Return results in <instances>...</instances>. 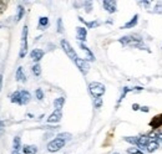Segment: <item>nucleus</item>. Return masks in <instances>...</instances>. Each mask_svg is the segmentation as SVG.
<instances>
[{
  "label": "nucleus",
  "mask_w": 162,
  "mask_h": 154,
  "mask_svg": "<svg viewBox=\"0 0 162 154\" xmlns=\"http://www.w3.org/2000/svg\"><path fill=\"white\" fill-rule=\"evenodd\" d=\"M86 37H87V30L86 27H83V26H77L76 27V39L83 42V41H86Z\"/></svg>",
  "instance_id": "nucleus-11"
},
{
  "label": "nucleus",
  "mask_w": 162,
  "mask_h": 154,
  "mask_svg": "<svg viewBox=\"0 0 162 154\" xmlns=\"http://www.w3.org/2000/svg\"><path fill=\"white\" fill-rule=\"evenodd\" d=\"M13 148L15 152H19L20 149H21V139H20V137H15L14 140H13Z\"/></svg>",
  "instance_id": "nucleus-24"
},
{
  "label": "nucleus",
  "mask_w": 162,
  "mask_h": 154,
  "mask_svg": "<svg viewBox=\"0 0 162 154\" xmlns=\"http://www.w3.org/2000/svg\"><path fill=\"white\" fill-rule=\"evenodd\" d=\"M102 6L109 14H114L117 11V3L114 2V0H104Z\"/></svg>",
  "instance_id": "nucleus-7"
},
{
  "label": "nucleus",
  "mask_w": 162,
  "mask_h": 154,
  "mask_svg": "<svg viewBox=\"0 0 162 154\" xmlns=\"http://www.w3.org/2000/svg\"><path fill=\"white\" fill-rule=\"evenodd\" d=\"M150 127L152 128V129H158L162 127V113L158 115V116H155L150 121Z\"/></svg>",
  "instance_id": "nucleus-12"
},
{
  "label": "nucleus",
  "mask_w": 162,
  "mask_h": 154,
  "mask_svg": "<svg viewBox=\"0 0 162 154\" xmlns=\"http://www.w3.org/2000/svg\"><path fill=\"white\" fill-rule=\"evenodd\" d=\"M142 91H144V88H142V87H140V86L132 88V92H142Z\"/></svg>",
  "instance_id": "nucleus-38"
},
{
  "label": "nucleus",
  "mask_w": 162,
  "mask_h": 154,
  "mask_svg": "<svg viewBox=\"0 0 162 154\" xmlns=\"http://www.w3.org/2000/svg\"><path fill=\"white\" fill-rule=\"evenodd\" d=\"M21 150H23L24 154H36L37 153V147L31 146V144H24Z\"/></svg>",
  "instance_id": "nucleus-16"
},
{
  "label": "nucleus",
  "mask_w": 162,
  "mask_h": 154,
  "mask_svg": "<svg viewBox=\"0 0 162 154\" xmlns=\"http://www.w3.org/2000/svg\"><path fill=\"white\" fill-rule=\"evenodd\" d=\"M61 118H63V112L55 109L53 113L49 116V118L46 119V122L47 123H59L60 121H61Z\"/></svg>",
  "instance_id": "nucleus-9"
},
{
  "label": "nucleus",
  "mask_w": 162,
  "mask_h": 154,
  "mask_svg": "<svg viewBox=\"0 0 162 154\" xmlns=\"http://www.w3.org/2000/svg\"><path fill=\"white\" fill-rule=\"evenodd\" d=\"M2 86H3V76L0 75V91H2Z\"/></svg>",
  "instance_id": "nucleus-42"
},
{
  "label": "nucleus",
  "mask_w": 162,
  "mask_h": 154,
  "mask_svg": "<svg viewBox=\"0 0 162 154\" xmlns=\"http://www.w3.org/2000/svg\"><path fill=\"white\" fill-rule=\"evenodd\" d=\"M84 6H85V11L87 14L91 13V10H92V3H91V2H85L84 3Z\"/></svg>",
  "instance_id": "nucleus-33"
},
{
  "label": "nucleus",
  "mask_w": 162,
  "mask_h": 154,
  "mask_svg": "<svg viewBox=\"0 0 162 154\" xmlns=\"http://www.w3.org/2000/svg\"><path fill=\"white\" fill-rule=\"evenodd\" d=\"M81 23H83L84 25H86L89 29H95V27H97V26H100V21H97V20H94V21H86V20H84L81 16H79L77 17Z\"/></svg>",
  "instance_id": "nucleus-19"
},
{
  "label": "nucleus",
  "mask_w": 162,
  "mask_h": 154,
  "mask_svg": "<svg viewBox=\"0 0 162 154\" xmlns=\"http://www.w3.org/2000/svg\"><path fill=\"white\" fill-rule=\"evenodd\" d=\"M20 96H21V103L23 106L28 105L30 101H31V95H30V92L26 91V90H21L20 91Z\"/></svg>",
  "instance_id": "nucleus-15"
},
{
  "label": "nucleus",
  "mask_w": 162,
  "mask_h": 154,
  "mask_svg": "<svg viewBox=\"0 0 162 154\" xmlns=\"http://www.w3.org/2000/svg\"><path fill=\"white\" fill-rule=\"evenodd\" d=\"M118 42L122 45V46H130V47H134V49H140V50H147L150 52V49L144 44V40L140 35L132 34V35H126L122 36L121 39H118Z\"/></svg>",
  "instance_id": "nucleus-1"
},
{
  "label": "nucleus",
  "mask_w": 162,
  "mask_h": 154,
  "mask_svg": "<svg viewBox=\"0 0 162 154\" xmlns=\"http://www.w3.org/2000/svg\"><path fill=\"white\" fill-rule=\"evenodd\" d=\"M89 91L94 98H100L101 96H104V93L106 92V87L102 83H100V82L94 81V82H90L89 83Z\"/></svg>",
  "instance_id": "nucleus-2"
},
{
  "label": "nucleus",
  "mask_w": 162,
  "mask_h": 154,
  "mask_svg": "<svg viewBox=\"0 0 162 154\" xmlns=\"http://www.w3.org/2000/svg\"><path fill=\"white\" fill-rule=\"evenodd\" d=\"M56 138H59V139H63V140L67 142V140H70V139L73 138V136L70 134V133H66V132H64V133H59V134L56 136Z\"/></svg>",
  "instance_id": "nucleus-27"
},
{
  "label": "nucleus",
  "mask_w": 162,
  "mask_h": 154,
  "mask_svg": "<svg viewBox=\"0 0 162 154\" xmlns=\"http://www.w3.org/2000/svg\"><path fill=\"white\" fill-rule=\"evenodd\" d=\"M75 65L77 66V68L81 71V74L83 75H86L89 71H90V64L86 58H81L79 57L76 61H75Z\"/></svg>",
  "instance_id": "nucleus-6"
},
{
  "label": "nucleus",
  "mask_w": 162,
  "mask_h": 154,
  "mask_svg": "<svg viewBox=\"0 0 162 154\" xmlns=\"http://www.w3.org/2000/svg\"><path fill=\"white\" fill-rule=\"evenodd\" d=\"M49 26V17L47 16H40L39 17V24H37V29L39 30H44Z\"/></svg>",
  "instance_id": "nucleus-21"
},
{
  "label": "nucleus",
  "mask_w": 162,
  "mask_h": 154,
  "mask_svg": "<svg viewBox=\"0 0 162 154\" xmlns=\"http://www.w3.org/2000/svg\"><path fill=\"white\" fill-rule=\"evenodd\" d=\"M28 34H29V27L28 25H25L21 33V46H20V52H19L20 58H24L28 54Z\"/></svg>",
  "instance_id": "nucleus-3"
},
{
  "label": "nucleus",
  "mask_w": 162,
  "mask_h": 154,
  "mask_svg": "<svg viewBox=\"0 0 162 154\" xmlns=\"http://www.w3.org/2000/svg\"><path fill=\"white\" fill-rule=\"evenodd\" d=\"M152 140H156V142H158L160 144H162V130H158V132H156V133H154L152 136L150 137Z\"/></svg>",
  "instance_id": "nucleus-26"
},
{
  "label": "nucleus",
  "mask_w": 162,
  "mask_h": 154,
  "mask_svg": "<svg viewBox=\"0 0 162 154\" xmlns=\"http://www.w3.org/2000/svg\"><path fill=\"white\" fill-rule=\"evenodd\" d=\"M15 78H16V81H19V82H26V76H25V74H24V68H23L21 66L18 67L16 74H15Z\"/></svg>",
  "instance_id": "nucleus-18"
},
{
  "label": "nucleus",
  "mask_w": 162,
  "mask_h": 154,
  "mask_svg": "<svg viewBox=\"0 0 162 154\" xmlns=\"http://www.w3.org/2000/svg\"><path fill=\"white\" fill-rule=\"evenodd\" d=\"M132 91V88H130V87H124L122 88V92H121V96H120V98H118V101H117V107L120 106V103L122 102V99L126 97V95L128 93V92H131Z\"/></svg>",
  "instance_id": "nucleus-23"
},
{
  "label": "nucleus",
  "mask_w": 162,
  "mask_h": 154,
  "mask_svg": "<svg viewBox=\"0 0 162 154\" xmlns=\"http://www.w3.org/2000/svg\"><path fill=\"white\" fill-rule=\"evenodd\" d=\"M6 5H8V3H6V2H0V14H2V13L4 11V10H5Z\"/></svg>",
  "instance_id": "nucleus-36"
},
{
  "label": "nucleus",
  "mask_w": 162,
  "mask_h": 154,
  "mask_svg": "<svg viewBox=\"0 0 162 154\" xmlns=\"http://www.w3.org/2000/svg\"><path fill=\"white\" fill-rule=\"evenodd\" d=\"M154 13L155 14H162V3H157L154 8Z\"/></svg>",
  "instance_id": "nucleus-34"
},
{
  "label": "nucleus",
  "mask_w": 162,
  "mask_h": 154,
  "mask_svg": "<svg viewBox=\"0 0 162 154\" xmlns=\"http://www.w3.org/2000/svg\"><path fill=\"white\" fill-rule=\"evenodd\" d=\"M79 46H80V49L83 50V51H85V54H86V58H87V61H95V56H94V54L91 52V50L84 44V42H80L79 44Z\"/></svg>",
  "instance_id": "nucleus-14"
},
{
  "label": "nucleus",
  "mask_w": 162,
  "mask_h": 154,
  "mask_svg": "<svg viewBox=\"0 0 162 154\" xmlns=\"http://www.w3.org/2000/svg\"><path fill=\"white\" fill-rule=\"evenodd\" d=\"M25 15V9L23 5H19L18 6V14H16V21H20Z\"/></svg>",
  "instance_id": "nucleus-25"
},
{
  "label": "nucleus",
  "mask_w": 162,
  "mask_h": 154,
  "mask_svg": "<svg viewBox=\"0 0 162 154\" xmlns=\"http://www.w3.org/2000/svg\"><path fill=\"white\" fill-rule=\"evenodd\" d=\"M158 147H160V143L156 142V140H152V139H151L150 143L147 144V147H146V152H147V153H154V152H156V150L158 149Z\"/></svg>",
  "instance_id": "nucleus-17"
},
{
  "label": "nucleus",
  "mask_w": 162,
  "mask_h": 154,
  "mask_svg": "<svg viewBox=\"0 0 162 154\" xmlns=\"http://www.w3.org/2000/svg\"><path fill=\"white\" fill-rule=\"evenodd\" d=\"M44 55H45V52H44L41 49H34L31 52H30V57H31V60L35 61L36 64L44 57Z\"/></svg>",
  "instance_id": "nucleus-10"
},
{
  "label": "nucleus",
  "mask_w": 162,
  "mask_h": 154,
  "mask_svg": "<svg viewBox=\"0 0 162 154\" xmlns=\"http://www.w3.org/2000/svg\"><path fill=\"white\" fill-rule=\"evenodd\" d=\"M60 45H61V47H63V50H64V52L71 58L74 62L79 58V56L76 55V52H75V50L73 49V46L69 44V41H66V40H61V42H60Z\"/></svg>",
  "instance_id": "nucleus-4"
},
{
  "label": "nucleus",
  "mask_w": 162,
  "mask_h": 154,
  "mask_svg": "<svg viewBox=\"0 0 162 154\" xmlns=\"http://www.w3.org/2000/svg\"><path fill=\"white\" fill-rule=\"evenodd\" d=\"M150 140H151L150 136H140L138 137V143H137V148L141 152L146 153V147H147V144L150 143Z\"/></svg>",
  "instance_id": "nucleus-8"
},
{
  "label": "nucleus",
  "mask_w": 162,
  "mask_h": 154,
  "mask_svg": "<svg viewBox=\"0 0 162 154\" xmlns=\"http://www.w3.org/2000/svg\"><path fill=\"white\" fill-rule=\"evenodd\" d=\"M140 111H141V112H146V113H147V112L150 111V108H148L147 106H144V107H141V108H140Z\"/></svg>",
  "instance_id": "nucleus-39"
},
{
  "label": "nucleus",
  "mask_w": 162,
  "mask_h": 154,
  "mask_svg": "<svg viewBox=\"0 0 162 154\" xmlns=\"http://www.w3.org/2000/svg\"><path fill=\"white\" fill-rule=\"evenodd\" d=\"M138 4H140V5H144V6L147 8V6L151 5V2H148V0H147V2H145V0H144V2H138Z\"/></svg>",
  "instance_id": "nucleus-37"
},
{
  "label": "nucleus",
  "mask_w": 162,
  "mask_h": 154,
  "mask_svg": "<svg viewBox=\"0 0 162 154\" xmlns=\"http://www.w3.org/2000/svg\"><path fill=\"white\" fill-rule=\"evenodd\" d=\"M64 105H65V98L64 97H59V98L54 99V107H55L56 111H61Z\"/></svg>",
  "instance_id": "nucleus-22"
},
{
  "label": "nucleus",
  "mask_w": 162,
  "mask_h": 154,
  "mask_svg": "<svg viewBox=\"0 0 162 154\" xmlns=\"http://www.w3.org/2000/svg\"><path fill=\"white\" fill-rule=\"evenodd\" d=\"M35 96H36V98H37L39 101H43V99H44V91H43L41 88H36Z\"/></svg>",
  "instance_id": "nucleus-31"
},
{
  "label": "nucleus",
  "mask_w": 162,
  "mask_h": 154,
  "mask_svg": "<svg viewBox=\"0 0 162 154\" xmlns=\"http://www.w3.org/2000/svg\"><path fill=\"white\" fill-rule=\"evenodd\" d=\"M31 71H33V74H34V76H36V77H39L40 75H41V66H40L39 64H35L33 67H31Z\"/></svg>",
  "instance_id": "nucleus-29"
},
{
  "label": "nucleus",
  "mask_w": 162,
  "mask_h": 154,
  "mask_svg": "<svg viewBox=\"0 0 162 154\" xmlns=\"http://www.w3.org/2000/svg\"><path fill=\"white\" fill-rule=\"evenodd\" d=\"M57 33H59V34H63V33H64L63 19H57Z\"/></svg>",
  "instance_id": "nucleus-32"
},
{
  "label": "nucleus",
  "mask_w": 162,
  "mask_h": 154,
  "mask_svg": "<svg viewBox=\"0 0 162 154\" xmlns=\"http://www.w3.org/2000/svg\"><path fill=\"white\" fill-rule=\"evenodd\" d=\"M140 108H141V107H140L137 103H134V105H132V109H134V111H140Z\"/></svg>",
  "instance_id": "nucleus-41"
},
{
  "label": "nucleus",
  "mask_w": 162,
  "mask_h": 154,
  "mask_svg": "<svg viewBox=\"0 0 162 154\" xmlns=\"http://www.w3.org/2000/svg\"><path fill=\"white\" fill-rule=\"evenodd\" d=\"M137 23H138V14L134 15L124 26H121V29H132V27H135L137 25Z\"/></svg>",
  "instance_id": "nucleus-13"
},
{
  "label": "nucleus",
  "mask_w": 162,
  "mask_h": 154,
  "mask_svg": "<svg viewBox=\"0 0 162 154\" xmlns=\"http://www.w3.org/2000/svg\"><path fill=\"white\" fill-rule=\"evenodd\" d=\"M112 154H120V153H112Z\"/></svg>",
  "instance_id": "nucleus-44"
},
{
  "label": "nucleus",
  "mask_w": 162,
  "mask_h": 154,
  "mask_svg": "<svg viewBox=\"0 0 162 154\" xmlns=\"http://www.w3.org/2000/svg\"><path fill=\"white\" fill-rule=\"evenodd\" d=\"M125 142L130 143V144H132L135 147H137V143H138V137H125L124 138Z\"/></svg>",
  "instance_id": "nucleus-28"
},
{
  "label": "nucleus",
  "mask_w": 162,
  "mask_h": 154,
  "mask_svg": "<svg viewBox=\"0 0 162 154\" xmlns=\"http://www.w3.org/2000/svg\"><path fill=\"white\" fill-rule=\"evenodd\" d=\"M11 154H20V153H19V152H15V150H13V153H11Z\"/></svg>",
  "instance_id": "nucleus-43"
},
{
  "label": "nucleus",
  "mask_w": 162,
  "mask_h": 154,
  "mask_svg": "<svg viewBox=\"0 0 162 154\" xmlns=\"http://www.w3.org/2000/svg\"><path fill=\"white\" fill-rule=\"evenodd\" d=\"M127 153H128V154H145L144 152H141L137 147H131V148H128V149H127Z\"/></svg>",
  "instance_id": "nucleus-30"
},
{
  "label": "nucleus",
  "mask_w": 162,
  "mask_h": 154,
  "mask_svg": "<svg viewBox=\"0 0 162 154\" xmlns=\"http://www.w3.org/2000/svg\"><path fill=\"white\" fill-rule=\"evenodd\" d=\"M65 144H66L65 140L59 139V138H55V139H53V140L47 144V150H49L50 153H56V152H59L61 148H64Z\"/></svg>",
  "instance_id": "nucleus-5"
},
{
  "label": "nucleus",
  "mask_w": 162,
  "mask_h": 154,
  "mask_svg": "<svg viewBox=\"0 0 162 154\" xmlns=\"http://www.w3.org/2000/svg\"><path fill=\"white\" fill-rule=\"evenodd\" d=\"M94 106L95 108H100L101 106H102V98H94Z\"/></svg>",
  "instance_id": "nucleus-35"
},
{
  "label": "nucleus",
  "mask_w": 162,
  "mask_h": 154,
  "mask_svg": "<svg viewBox=\"0 0 162 154\" xmlns=\"http://www.w3.org/2000/svg\"><path fill=\"white\" fill-rule=\"evenodd\" d=\"M4 133V123L0 121V134H3Z\"/></svg>",
  "instance_id": "nucleus-40"
},
{
  "label": "nucleus",
  "mask_w": 162,
  "mask_h": 154,
  "mask_svg": "<svg viewBox=\"0 0 162 154\" xmlns=\"http://www.w3.org/2000/svg\"><path fill=\"white\" fill-rule=\"evenodd\" d=\"M10 101H11L13 103L23 106V103H21V96H20V91H15L14 93L10 95Z\"/></svg>",
  "instance_id": "nucleus-20"
}]
</instances>
